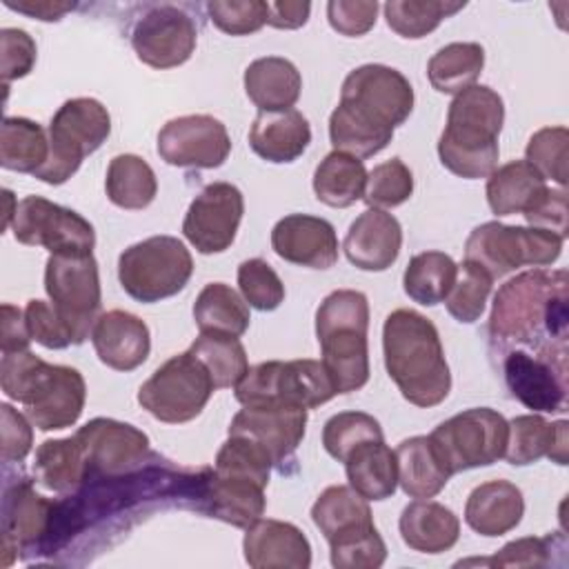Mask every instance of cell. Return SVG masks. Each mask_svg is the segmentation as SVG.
Masks as SVG:
<instances>
[{
    "mask_svg": "<svg viewBox=\"0 0 569 569\" xmlns=\"http://www.w3.org/2000/svg\"><path fill=\"white\" fill-rule=\"evenodd\" d=\"M311 520L329 542L336 569H378L385 562L387 545L371 509L351 487H327L311 507Z\"/></svg>",
    "mask_w": 569,
    "mask_h": 569,
    "instance_id": "52a82bcc",
    "label": "cell"
},
{
    "mask_svg": "<svg viewBox=\"0 0 569 569\" xmlns=\"http://www.w3.org/2000/svg\"><path fill=\"white\" fill-rule=\"evenodd\" d=\"M565 549L562 538H518L507 542L496 556L482 560L493 567H547L553 565V551Z\"/></svg>",
    "mask_w": 569,
    "mask_h": 569,
    "instance_id": "816d5d0a",
    "label": "cell"
},
{
    "mask_svg": "<svg viewBox=\"0 0 569 569\" xmlns=\"http://www.w3.org/2000/svg\"><path fill=\"white\" fill-rule=\"evenodd\" d=\"M529 227L547 229L551 233H558L560 238H567V193L565 189H547V193L538 200L533 209L525 213Z\"/></svg>",
    "mask_w": 569,
    "mask_h": 569,
    "instance_id": "6f0895ef",
    "label": "cell"
},
{
    "mask_svg": "<svg viewBox=\"0 0 569 569\" xmlns=\"http://www.w3.org/2000/svg\"><path fill=\"white\" fill-rule=\"evenodd\" d=\"M338 396L320 360H269L249 367L236 385V400L247 405H296L316 409Z\"/></svg>",
    "mask_w": 569,
    "mask_h": 569,
    "instance_id": "30bf717a",
    "label": "cell"
},
{
    "mask_svg": "<svg viewBox=\"0 0 569 569\" xmlns=\"http://www.w3.org/2000/svg\"><path fill=\"white\" fill-rule=\"evenodd\" d=\"M413 109V87L393 67L362 64L349 71L340 102L329 116L333 151L356 158L380 153Z\"/></svg>",
    "mask_w": 569,
    "mask_h": 569,
    "instance_id": "6da1fadb",
    "label": "cell"
},
{
    "mask_svg": "<svg viewBox=\"0 0 569 569\" xmlns=\"http://www.w3.org/2000/svg\"><path fill=\"white\" fill-rule=\"evenodd\" d=\"M369 302L362 291H331L316 311V336L322 365L338 393H351L369 380Z\"/></svg>",
    "mask_w": 569,
    "mask_h": 569,
    "instance_id": "8992f818",
    "label": "cell"
},
{
    "mask_svg": "<svg viewBox=\"0 0 569 569\" xmlns=\"http://www.w3.org/2000/svg\"><path fill=\"white\" fill-rule=\"evenodd\" d=\"M558 233L538 227L502 224L498 220L476 227L465 242V260L482 267L493 280L518 267H547L562 253Z\"/></svg>",
    "mask_w": 569,
    "mask_h": 569,
    "instance_id": "8fae6325",
    "label": "cell"
},
{
    "mask_svg": "<svg viewBox=\"0 0 569 569\" xmlns=\"http://www.w3.org/2000/svg\"><path fill=\"white\" fill-rule=\"evenodd\" d=\"M396 460L398 482L409 498H433L451 478L429 436H413L402 440L396 449Z\"/></svg>",
    "mask_w": 569,
    "mask_h": 569,
    "instance_id": "836d02e7",
    "label": "cell"
},
{
    "mask_svg": "<svg viewBox=\"0 0 569 569\" xmlns=\"http://www.w3.org/2000/svg\"><path fill=\"white\" fill-rule=\"evenodd\" d=\"M0 431H2V460L4 462H20L27 458L33 445L31 420L18 413L11 405H0Z\"/></svg>",
    "mask_w": 569,
    "mask_h": 569,
    "instance_id": "9f6ffc18",
    "label": "cell"
},
{
    "mask_svg": "<svg viewBox=\"0 0 569 569\" xmlns=\"http://www.w3.org/2000/svg\"><path fill=\"white\" fill-rule=\"evenodd\" d=\"M567 420L547 422L538 413L516 416L509 420L507 462L522 467L547 456L558 465H567Z\"/></svg>",
    "mask_w": 569,
    "mask_h": 569,
    "instance_id": "f546056e",
    "label": "cell"
},
{
    "mask_svg": "<svg viewBox=\"0 0 569 569\" xmlns=\"http://www.w3.org/2000/svg\"><path fill=\"white\" fill-rule=\"evenodd\" d=\"M456 273L458 264L449 253L422 251L409 260L402 276V287L413 302L433 307L449 296L456 282Z\"/></svg>",
    "mask_w": 569,
    "mask_h": 569,
    "instance_id": "60d3db41",
    "label": "cell"
},
{
    "mask_svg": "<svg viewBox=\"0 0 569 569\" xmlns=\"http://www.w3.org/2000/svg\"><path fill=\"white\" fill-rule=\"evenodd\" d=\"M491 284H493V278L482 267H478L476 262L462 260L456 273V282L449 296L445 298L449 316H453L458 322H465V325L476 322L485 311L487 298L491 293Z\"/></svg>",
    "mask_w": 569,
    "mask_h": 569,
    "instance_id": "bcb514c9",
    "label": "cell"
},
{
    "mask_svg": "<svg viewBox=\"0 0 569 569\" xmlns=\"http://www.w3.org/2000/svg\"><path fill=\"white\" fill-rule=\"evenodd\" d=\"M198 42L193 18L173 4L151 7L131 31V47L140 62L153 69L184 64Z\"/></svg>",
    "mask_w": 569,
    "mask_h": 569,
    "instance_id": "ac0fdd59",
    "label": "cell"
},
{
    "mask_svg": "<svg viewBox=\"0 0 569 569\" xmlns=\"http://www.w3.org/2000/svg\"><path fill=\"white\" fill-rule=\"evenodd\" d=\"M193 320L200 333L242 336L249 329V305L224 282H209L193 302Z\"/></svg>",
    "mask_w": 569,
    "mask_h": 569,
    "instance_id": "8d00e7d4",
    "label": "cell"
},
{
    "mask_svg": "<svg viewBox=\"0 0 569 569\" xmlns=\"http://www.w3.org/2000/svg\"><path fill=\"white\" fill-rule=\"evenodd\" d=\"M553 356L565 358V351H509L505 358V382L527 409L551 413L565 407V365H553Z\"/></svg>",
    "mask_w": 569,
    "mask_h": 569,
    "instance_id": "7402d4cb",
    "label": "cell"
},
{
    "mask_svg": "<svg viewBox=\"0 0 569 569\" xmlns=\"http://www.w3.org/2000/svg\"><path fill=\"white\" fill-rule=\"evenodd\" d=\"M0 51H2V82L4 87L11 80L24 78L36 64V42L24 29L7 27L0 31Z\"/></svg>",
    "mask_w": 569,
    "mask_h": 569,
    "instance_id": "db71d44e",
    "label": "cell"
},
{
    "mask_svg": "<svg viewBox=\"0 0 569 569\" xmlns=\"http://www.w3.org/2000/svg\"><path fill=\"white\" fill-rule=\"evenodd\" d=\"M389 29L398 36L418 40L431 33L445 18L465 9V2L445 0H389L385 7Z\"/></svg>",
    "mask_w": 569,
    "mask_h": 569,
    "instance_id": "ee69618b",
    "label": "cell"
},
{
    "mask_svg": "<svg viewBox=\"0 0 569 569\" xmlns=\"http://www.w3.org/2000/svg\"><path fill=\"white\" fill-rule=\"evenodd\" d=\"M482 67L485 49L478 42H451L431 56L427 78L436 91L458 96L478 80Z\"/></svg>",
    "mask_w": 569,
    "mask_h": 569,
    "instance_id": "ab89813d",
    "label": "cell"
},
{
    "mask_svg": "<svg viewBox=\"0 0 569 569\" xmlns=\"http://www.w3.org/2000/svg\"><path fill=\"white\" fill-rule=\"evenodd\" d=\"M4 4L13 11L27 13L31 18L44 20V22H56L60 20L67 11H71L76 4L73 2H56V0H4Z\"/></svg>",
    "mask_w": 569,
    "mask_h": 569,
    "instance_id": "94428289",
    "label": "cell"
},
{
    "mask_svg": "<svg viewBox=\"0 0 569 569\" xmlns=\"http://www.w3.org/2000/svg\"><path fill=\"white\" fill-rule=\"evenodd\" d=\"M56 505L40 496L31 480L20 478L4 487L2 496V567H9L16 558L13 551H22L40 545L53 527Z\"/></svg>",
    "mask_w": 569,
    "mask_h": 569,
    "instance_id": "ffe728a7",
    "label": "cell"
},
{
    "mask_svg": "<svg viewBox=\"0 0 569 569\" xmlns=\"http://www.w3.org/2000/svg\"><path fill=\"white\" fill-rule=\"evenodd\" d=\"M242 213V191L231 182H211L191 200L182 233L200 253H222L236 240Z\"/></svg>",
    "mask_w": 569,
    "mask_h": 569,
    "instance_id": "d6986e66",
    "label": "cell"
},
{
    "mask_svg": "<svg viewBox=\"0 0 569 569\" xmlns=\"http://www.w3.org/2000/svg\"><path fill=\"white\" fill-rule=\"evenodd\" d=\"M376 440H385L382 427L365 411H340L331 416L322 429V445L338 462H345L356 447Z\"/></svg>",
    "mask_w": 569,
    "mask_h": 569,
    "instance_id": "f6af8a7d",
    "label": "cell"
},
{
    "mask_svg": "<svg viewBox=\"0 0 569 569\" xmlns=\"http://www.w3.org/2000/svg\"><path fill=\"white\" fill-rule=\"evenodd\" d=\"M567 127H542L538 129L525 149V160L547 180H553L565 189L567 184Z\"/></svg>",
    "mask_w": 569,
    "mask_h": 569,
    "instance_id": "c3c4849f",
    "label": "cell"
},
{
    "mask_svg": "<svg viewBox=\"0 0 569 569\" xmlns=\"http://www.w3.org/2000/svg\"><path fill=\"white\" fill-rule=\"evenodd\" d=\"M33 473L40 485L58 493H67L80 487L87 480V462L78 440L73 436L44 440L36 449Z\"/></svg>",
    "mask_w": 569,
    "mask_h": 569,
    "instance_id": "f35d334b",
    "label": "cell"
},
{
    "mask_svg": "<svg viewBox=\"0 0 569 569\" xmlns=\"http://www.w3.org/2000/svg\"><path fill=\"white\" fill-rule=\"evenodd\" d=\"M505 122V102L487 84L460 91L447 111V127L438 140L440 162L456 176L487 178L498 164V136Z\"/></svg>",
    "mask_w": 569,
    "mask_h": 569,
    "instance_id": "5b68a950",
    "label": "cell"
},
{
    "mask_svg": "<svg viewBox=\"0 0 569 569\" xmlns=\"http://www.w3.org/2000/svg\"><path fill=\"white\" fill-rule=\"evenodd\" d=\"M31 333L27 327L24 311L18 307L4 302L2 305V331H0V342H2V353H13V351H24L29 349Z\"/></svg>",
    "mask_w": 569,
    "mask_h": 569,
    "instance_id": "680465c9",
    "label": "cell"
},
{
    "mask_svg": "<svg viewBox=\"0 0 569 569\" xmlns=\"http://www.w3.org/2000/svg\"><path fill=\"white\" fill-rule=\"evenodd\" d=\"M273 251L300 267L329 269L338 260V236L329 220L309 213H289L271 229Z\"/></svg>",
    "mask_w": 569,
    "mask_h": 569,
    "instance_id": "603a6c76",
    "label": "cell"
},
{
    "mask_svg": "<svg viewBox=\"0 0 569 569\" xmlns=\"http://www.w3.org/2000/svg\"><path fill=\"white\" fill-rule=\"evenodd\" d=\"M367 169L360 158L331 151L320 160L313 171V191L320 202L327 207L345 209L358 202L365 193Z\"/></svg>",
    "mask_w": 569,
    "mask_h": 569,
    "instance_id": "d590c367",
    "label": "cell"
},
{
    "mask_svg": "<svg viewBox=\"0 0 569 569\" xmlns=\"http://www.w3.org/2000/svg\"><path fill=\"white\" fill-rule=\"evenodd\" d=\"M547 189V180L527 160H511L489 173L487 202L496 216H525L538 204Z\"/></svg>",
    "mask_w": 569,
    "mask_h": 569,
    "instance_id": "d6a6232c",
    "label": "cell"
},
{
    "mask_svg": "<svg viewBox=\"0 0 569 569\" xmlns=\"http://www.w3.org/2000/svg\"><path fill=\"white\" fill-rule=\"evenodd\" d=\"M525 513L522 491L509 480H489L478 485L465 505L467 525L487 538L516 529Z\"/></svg>",
    "mask_w": 569,
    "mask_h": 569,
    "instance_id": "f1b7e54d",
    "label": "cell"
},
{
    "mask_svg": "<svg viewBox=\"0 0 569 569\" xmlns=\"http://www.w3.org/2000/svg\"><path fill=\"white\" fill-rule=\"evenodd\" d=\"M213 389L204 365L191 351H184L169 358L142 382L138 402L156 420L180 425L202 413Z\"/></svg>",
    "mask_w": 569,
    "mask_h": 569,
    "instance_id": "4fadbf2b",
    "label": "cell"
},
{
    "mask_svg": "<svg viewBox=\"0 0 569 569\" xmlns=\"http://www.w3.org/2000/svg\"><path fill=\"white\" fill-rule=\"evenodd\" d=\"M382 351L389 378L416 407L440 405L451 389V373L436 325L413 311L396 309L382 327Z\"/></svg>",
    "mask_w": 569,
    "mask_h": 569,
    "instance_id": "7a4b0ae2",
    "label": "cell"
},
{
    "mask_svg": "<svg viewBox=\"0 0 569 569\" xmlns=\"http://www.w3.org/2000/svg\"><path fill=\"white\" fill-rule=\"evenodd\" d=\"M11 231L18 242L44 247L49 253H91L96 244L87 218L42 196H27L16 204Z\"/></svg>",
    "mask_w": 569,
    "mask_h": 569,
    "instance_id": "9a60e30c",
    "label": "cell"
},
{
    "mask_svg": "<svg viewBox=\"0 0 569 569\" xmlns=\"http://www.w3.org/2000/svg\"><path fill=\"white\" fill-rule=\"evenodd\" d=\"M242 298L258 311H273L284 300V284L273 267L262 258H249L238 267Z\"/></svg>",
    "mask_w": 569,
    "mask_h": 569,
    "instance_id": "681fc988",
    "label": "cell"
},
{
    "mask_svg": "<svg viewBox=\"0 0 569 569\" xmlns=\"http://www.w3.org/2000/svg\"><path fill=\"white\" fill-rule=\"evenodd\" d=\"M193 273V258L182 240L151 236L127 247L118 258V280L138 302H160L180 293Z\"/></svg>",
    "mask_w": 569,
    "mask_h": 569,
    "instance_id": "9c48e42d",
    "label": "cell"
},
{
    "mask_svg": "<svg viewBox=\"0 0 569 569\" xmlns=\"http://www.w3.org/2000/svg\"><path fill=\"white\" fill-rule=\"evenodd\" d=\"M489 331L502 342L540 345L547 336L565 347L567 271L531 269L507 280L493 298Z\"/></svg>",
    "mask_w": 569,
    "mask_h": 569,
    "instance_id": "3957f363",
    "label": "cell"
},
{
    "mask_svg": "<svg viewBox=\"0 0 569 569\" xmlns=\"http://www.w3.org/2000/svg\"><path fill=\"white\" fill-rule=\"evenodd\" d=\"M109 133L111 118L100 100L71 98L62 102L49 124V158L33 176L47 184L67 182Z\"/></svg>",
    "mask_w": 569,
    "mask_h": 569,
    "instance_id": "ba28073f",
    "label": "cell"
},
{
    "mask_svg": "<svg viewBox=\"0 0 569 569\" xmlns=\"http://www.w3.org/2000/svg\"><path fill=\"white\" fill-rule=\"evenodd\" d=\"M244 91L260 111H287L300 98L302 78L291 60L264 56L244 69Z\"/></svg>",
    "mask_w": 569,
    "mask_h": 569,
    "instance_id": "1f68e13d",
    "label": "cell"
},
{
    "mask_svg": "<svg viewBox=\"0 0 569 569\" xmlns=\"http://www.w3.org/2000/svg\"><path fill=\"white\" fill-rule=\"evenodd\" d=\"M345 471L349 487L365 500H387L398 487L396 451H391L385 440L356 447L345 460Z\"/></svg>",
    "mask_w": 569,
    "mask_h": 569,
    "instance_id": "e575fe53",
    "label": "cell"
},
{
    "mask_svg": "<svg viewBox=\"0 0 569 569\" xmlns=\"http://www.w3.org/2000/svg\"><path fill=\"white\" fill-rule=\"evenodd\" d=\"M24 318L29 333L38 345L47 349H64L69 345H76L71 327L62 320L53 305L33 298L24 307Z\"/></svg>",
    "mask_w": 569,
    "mask_h": 569,
    "instance_id": "f5cc1de1",
    "label": "cell"
},
{
    "mask_svg": "<svg viewBox=\"0 0 569 569\" xmlns=\"http://www.w3.org/2000/svg\"><path fill=\"white\" fill-rule=\"evenodd\" d=\"M231 151L227 127L207 113L171 118L158 133V156L171 167L216 169Z\"/></svg>",
    "mask_w": 569,
    "mask_h": 569,
    "instance_id": "e0dca14e",
    "label": "cell"
},
{
    "mask_svg": "<svg viewBox=\"0 0 569 569\" xmlns=\"http://www.w3.org/2000/svg\"><path fill=\"white\" fill-rule=\"evenodd\" d=\"M44 291L53 309L82 345L98 320L102 293L98 262L91 253H51L44 264Z\"/></svg>",
    "mask_w": 569,
    "mask_h": 569,
    "instance_id": "5bb4252c",
    "label": "cell"
},
{
    "mask_svg": "<svg viewBox=\"0 0 569 569\" xmlns=\"http://www.w3.org/2000/svg\"><path fill=\"white\" fill-rule=\"evenodd\" d=\"M91 342L100 362L116 371L138 369L151 351L147 322L122 309H111L98 316L91 331Z\"/></svg>",
    "mask_w": 569,
    "mask_h": 569,
    "instance_id": "484cf974",
    "label": "cell"
},
{
    "mask_svg": "<svg viewBox=\"0 0 569 569\" xmlns=\"http://www.w3.org/2000/svg\"><path fill=\"white\" fill-rule=\"evenodd\" d=\"M398 529L409 549L420 553H442L458 542L460 520L449 507L418 498L402 509Z\"/></svg>",
    "mask_w": 569,
    "mask_h": 569,
    "instance_id": "4dcf8cb0",
    "label": "cell"
},
{
    "mask_svg": "<svg viewBox=\"0 0 569 569\" xmlns=\"http://www.w3.org/2000/svg\"><path fill=\"white\" fill-rule=\"evenodd\" d=\"M73 438L87 462V480L129 473L149 456L147 433L113 418H93Z\"/></svg>",
    "mask_w": 569,
    "mask_h": 569,
    "instance_id": "2e32d148",
    "label": "cell"
},
{
    "mask_svg": "<svg viewBox=\"0 0 569 569\" xmlns=\"http://www.w3.org/2000/svg\"><path fill=\"white\" fill-rule=\"evenodd\" d=\"M411 193H413L411 169L400 158H391L387 162L376 164L367 173L362 200L369 204V209H391L407 202Z\"/></svg>",
    "mask_w": 569,
    "mask_h": 569,
    "instance_id": "7dc6e473",
    "label": "cell"
},
{
    "mask_svg": "<svg viewBox=\"0 0 569 569\" xmlns=\"http://www.w3.org/2000/svg\"><path fill=\"white\" fill-rule=\"evenodd\" d=\"M267 24L276 29H298L309 20L311 4L309 2H267Z\"/></svg>",
    "mask_w": 569,
    "mask_h": 569,
    "instance_id": "91938a15",
    "label": "cell"
},
{
    "mask_svg": "<svg viewBox=\"0 0 569 569\" xmlns=\"http://www.w3.org/2000/svg\"><path fill=\"white\" fill-rule=\"evenodd\" d=\"M104 189L116 207L144 209L158 193V180L147 160L136 153H120L107 167Z\"/></svg>",
    "mask_w": 569,
    "mask_h": 569,
    "instance_id": "74e56055",
    "label": "cell"
},
{
    "mask_svg": "<svg viewBox=\"0 0 569 569\" xmlns=\"http://www.w3.org/2000/svg\"><path fill=\"white\" fill-rule=\"evenodd\" d=\"M49 158L44 129L29 118H4L0 127V164L18 173H36Z\"/></svg>",
    "mask_w": 569,
    "mask_h": 569,
    "instance_id": "b9f144b4",
    "label": "cell"
},
{
    "mask_svg": "<svg viewBox=\"0 0 569 569\" xmlns=\"http://www.w3.org/2000/svg\"><path fill=\"white\" fill-rule=\"evenodd\" d=\"M264 489L267 487L256 480L204 469V478L200 480V509L233 527H249L267 507Z\"/></svg>",
    "mask_w": 569,
    "mask_h": 569,
    "instance_id": "4316f807",
    "label": "cell"
},
{
    "mask_svg": "<svg viewBox=\"0 0 569 569\" xmlns=\"http://www.w3.org/2000/svg\"><path fill=\"white\" fill-rule=\"evenodd\" d=\"M307 429V409L296 405H247L231 425L229 436H244L260 445L273 460L282 465L302 442Z\"/></svg>",
    "mask_w": 569,
    "mask_h": 569,
    "instance_id": "44dd1931",
    "label": "cell"
},
{
    "mask_svg": "<svg viewBox=\"0 0 569 569\" xmlns=\"http://www.w3.org/2000/svg\"><path fill=\"white\" fill-rule=\"evenodd\" d=\"M211 22L229 36H249L267 24L269 4L262 0H211L207 2Z\"/></svg>",
    "mask_w": 569,
    "mask_h": 569,
    "instance_id": "f907efd6",
    "label": "cell"
},
{
    "mask_svg": "<svg viewBox=\"0 0 569 569\" xmlns=\"http://www.w3.org/2000/svg\"><path fill=\"white\" fill-rule=\"evenodd\" d=\"M309 142L311 127L298 109L260 111L249 129V147L253 153L273 164L298 160Z\"/></svg>",
    "mask_w": 569,
    "mask_h": 569,
    "instance_id": "83f0119b",
    "label": "cell"
},
{
    "mask_svg": "<svg viewBox=\"0 0 569 569\" xmlns=\"http://www.w3.org/2000/svg\"><path fill=\"white\" fill-rule=\"evenodd\" d=\"M189 351L204 365L216 389L236 387L249 369L247 351L236 336L200 333Z\"/></svg>",
    "mask_w": 569,
    "mask_h": 569,
    "instance_id": "7bdbcfd3",
    "label": "cell"
},
{
    "mask_svg": "<svg viewBox=\"0 0 569 569\" xmlns=\"http://www.w3.org/2000/svg\"><path fill=\"white\" fill-rule=\"evenodd\" d=\"M507 436L509 422L502 413L489 407H473L440 422L429 433V440L453 476L458 471L489 467L505 458Z\"/></svg>",
    "mask_w": 569,
    "mask_h": 569,
    "instance_id": "7c38bea8",
    "label": "cell"
},
{
    "mask_svg": "<svg viewBox=\"0 0 569 569\" xmlns=\"http://www.w3.org/2000/svg\"><path fill=\"white\" fill-rule=\"evenodd\" d=\"M2 391L24 407L27 418L40 431H56L78 422L87 385L78 369L49 365L29 349L2 353Z\"/></svg>",
    "mask_w": 569,
    "mask_h": 569,
    "instance_id": "277c9868",
    "label": "cell"
},
{
    "mask_svg": "<svg viewBox=\"0 0 569 569\" xmlns=\"http://www.w3.org/2000/svg\"><path fill=\"white\" fill-rule=\"evenodd\" d=\"M402 247V227L385 209H367L351 224L342 249L347 260L362 271L389 269Z\"/></svg>",
    "mask_w": 569,
    "mask_h": 569,
    "instance_id": "d4e9b609",
    "label": "cell"
},
{
    "mask_svg": "<svg viewBox=\"0 0 569 569\" xmlns=\"http://www.w3.org/2000/svg\"><path fill=\"white\" fill-rule=\"evenodd\" d=\"M244 560L253 569H307L311 565V545L291 522L258 518L242 538Z\"/></svg>",
    "mask_w": 569,
    "mask_h": 569,
    "instance_id": "cb8c5ba5",
    "label": "cell"
},
{
    "mask_svg": "<svg viewBox=\"0 0 569 569\" xmlns=\"http://www.w3.org/2000/svg\"><path fill=\"white\" fill-rule=\"evenodd\" d=\"M378 9L376 0H331L327 4V20L333 31L358 38L373 29Z\"/></svg>",
    "mask_w": 569,
    "mask_h": 569,
    "instance_id": "11a10c76",
    "label": "cell"
}]
</instances>
